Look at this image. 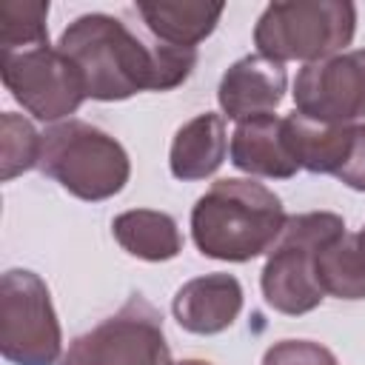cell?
I'll return each instance as SVG.
<instances>
[{
  "label": "cell",
  "instance_id": "6da1fadb",
  "mask_svg": "<svg viewBox=\"0 0 365 365\" xmlns=\"http://www.w3.org/2000/svg\"><path fill=\"white\" fill-rule=\"evenodd\" d=\"M57 48L77 66L86 97L114 103L137 91H171L188 80L197 48L143 43L123 20L91 11L66 26Z\"/></svg>",
  "mask_w": 365,
  "mask_h": 365
},
{
  "label": "cell",
  "instance_id": "7a4b0ae2",
  "mask_svg": "<svg viewBox=\"0 0 365 365\" xmlns=\"http://www.w3.org/2000/svg\"><path fill=\"white\" fill-rule=\"evenodd\" d=\"M285 211L279 197L262 182L217 180L191 208V237L202 257L248 262L268 254L282 234Z\"/></svg>",
  "mask_w": 365,
  "mask_h": 365
},
{
  "label": "cell",
  "instance_id": "3957f363",
  "mask_svg": "<svg viewBox=\"0 0 365 365\" xmlns=\"http://www.w3.org/2000/svg\"><path fill=\"white\" fill-rule=\"evenodd\" d=\"M339 234H345V220L334 211L285 217L282 234L271 245L259 274L262 297L274 311L285 317H302L325 299L317 277V254Z\"/></svg>",
  "mask_w": 365,
  "mask_h": 365
},
{
  "label": "cell",
  "instance_id": "277c9868",
  "mask_svg": "<svg viewBox=\"0 0 365 365\" xmlns=\"http://www.w3.org/2000/svg\"><path fill=\"white\" fill-rule=\"evenodd\" d=\"M37 168L86 202L120 194L131 177L125 148L103 128L83 120H66L46 128Z\"/></svg>",
  "mask_w": 365,
  "mask_h": 365
},
{
  "label": "cell",
  "instance_id": "5b68a950",
  "mask_svg": "<svg viewBox=\"0 0 365 365\" xmlns=\"http://www.w3.org/2000/svg\"><path fill=\"white\" fill-rule=\"evenodd\" d=\"M356 6L351 0H285L271 3L254 26L257 54L277 63H319L351 46Z\"/></svg>",
  "mask_w": 365,
  "mask_h": 365
},
{
  "label": "cell",
  "instance_id": "8992f818",
  "mask_svg": "<svg viewBox=\"0 0 365 365\" xmlns=\"http://www.w3.org/2000/svg\"><path fill=\"white\" fill-rule=\"evenodd\" d=\"M63 331L48 285L29 268H9L0 279V354L11 365H57Z\"/></svg>",
  "mask_w": 365,
  "mask_h": 365
},
{
  "label": "cell",
  "instance_id": "52a82bcc",
  "mask_svg": "<svg viewBox=\"0 0 365 365\" xmlns=\"http://www.w3.org/2000/svg\"><path fill=\"white\" fill-rule=\"evenodd\" d=\"M0 77L6 91L40 123H66L86 100L77 66L54 46L0 51Z\"/></svg>",
  "mask_w": 365,
  "mask_h": 365
},
{
  "label": "cell",
  "instance_id": "ba28073f",
  "mask_svg": "<svg viewBox=\"0 0 365 365\" xmlns=\"http://www.w3.org/2000/svg\"><path fill=\"white\" fill-rule=\"evenodd\" d=\"M57 365H174L160 311L131 297L114 317L77 336Z\"/></svg>",
  "mask_w": 365,
  "mask_h": 365
},
{
  "label": "cell",
  "instance_id": "9c48e42d",
  "mask_svg": "<svg viewBox=\"0 0 365 365\" xmlns=\"http://www.w3.org/2000/svg\"><path fill=\"white\" fill-rule=\"evenodd\" d=\"M291 97L294 111L308 120L356 125L365 120V48L302 66Z\"/></svg>",
  "mask_w": 365,
  "mask_h": 365
},
{
  "label": "cell",
  "instance_id": "30bf717a",
  "mask_svg": "<svg viewBox=\"0 0 365 365\" xmlns=\"http://www.w3.org/2000/svg\"><path fill=\"white\" fill-rule=\"evenodd\" d=\"M285 88L288 77L282 63L262 54H245L225 68L217 88V103L222 108V117L242 123L251 117L274 114V108L285 97Z\"/></svg>",
  "mask_w": 365,
  "mask_h": 365
},
{
  "label": "cell",
  "instance_id": "8fae6325",
  "mask_svg": "<svg viewBox=\"0 0 365 365\" xmlns=\"http://www.w3.org/2000/svg\"><path fill=\"white\" fill-rule=\"evenodd\" d=\"M182 331L211 336L234 325L242 311V285L234 274H202L188 279L171 302Z\"/></svg>",
  "mask_w": 365,
  "mask_h": 365
},
{
  "label": "cell",
  "instance_id": "7c38bea8",
  "mask_svg": "<svg viewBox=\"0 0 365 365\" xmlns=\"http://www.w3.org/2000/svg\"><path fill=\"white\" fill-rule=\"evenodd\" d=\"M228 154L231 163L251 177L291 180L299 171L285 137V117L277 114H262L237 123Z\"/></svg>",
  "mask_w": 365,
  "mask_h": 365
},
{
  "label": "cell",
  "instance_id": "4fadbf2b",
  "mask_svg": "<svg viewBox=\"0 0 365 365\" xmlns=\"http://www.w3.org/2000/svg\"><path fill=\"white\" fill-rule=\"evenodd\" d=\"M225 151H228L225 117L205 111L177 128L168 151V168L182 182L205 180L222 165Z\"/></svg>",
  "mask_w": 365,
  "mask_h": 365
},
{
  "label": "cell",
  "instance_id": "5bb4252c",
  "mask_svg": "<svg viewBox=\"0 0 365 365\" xmlns=\"http://www.w3.org/2000/svg\"><path fill=\"white\" fill-rule=\"evenodd\" d=\"M222 11H225L222 3H202V0L137 3V14L143 17L154 40L177 48H197V43H202L217 29Z\"/></svg>",
  "mask_w": 365,
  "mask_h": 365
},
{
  "label": "cell",
  "instance_id": "9a60e30c",
  "mask_svg": "<svg viewBox=\"0 0 365 365\" xmlns=\"http://www.w3.org/2000/svg\"><path fill=\"white\" fill-rule=\"evenodd\" d=\"M285 137L299 168L311 174H336L348 157L354 125H328L294 111L285 117Z\"/></svg>",
  "mask_w": 365,
  "mask_h": 365
},
{
  "label": "cell",
  "instance_id": "2e32d148",
  "mask_svg": "<svg viewBox=\"0 0 365 365\" xmlns=\"http://www.w3.org/2000/svg\"><path fill=\"white\" fill-rule=\"evenodd\" d=\"M111 234L123 251L148 262H165L182 251V237L174 217L154 208H131L117 214Z\"/></svg>",
  "mask_w": 365,
  "mask_h": 365
},
{
  "label": "cell",
  "instance_id": "e0dca14e",
  "mask_svg": "<svg viewBox=\"0 0 365 365\" xmlns=\"http://www.w3.org/2000/svg\"><path fill=\"white\" fill-rule=\"evenodd\" d=\"M317 277L325 297L365 299V234L345 231L317 254Z\"/></svg>",
  "mask_w": 365,
  "mask_h": 365
},
{
  "label": "cell",
  "instance_id": "ac0fdd59",
  "mask_svg": "<svg viewBox=\"0 0 365 365\" xmlns=\"http://www.w3.org/2000/svg\"><path fill=\"white\" fill-rule=\"evenodd\" d=\"M48 0H0V51L48 43Z\"/></svg>",
  "mask_w": 365,
  "mask_h": 365
},
{
  "label": "cell",
  "instance_id": "d6986e66",
  "mask_svg": "<svg viewBox=\"0 0 365 365\" xmlns=\"http://www.w3.org/2000/svg\"><path fill=\"white\" fill-rule=\"evenodd\" d=\"M40 148L43 134H37V128L26 117L14 111L0 114V177L6 182L34 168L40 163Z\"/></svg>",
  "mask_w": 365,
  "mask_h": 365
},
{
  "label": "cell",
  "instance_id": "ffe728a7",
  "mask_svg": "<svg viewBox=\"0 0 365 365\" xmlns=\"http://www.w3.org/2000/svg\"><path fill=\"white\" fill-rule=\"evenodd\" d=\"M262 365H336V356L311 339H282L265 351Z\"/></svg>",
  "mask_w": 365,
  "mask_h": 365
},
{
  "label": "cell",
  "instance_id": "44dd1931",
  "mask_svg": "<svg viewBox=\"0 0 365 365\" xmlns=\"http://www.w3.org/2000/svg\"><path fill=\"white\" fill-rule=\"evenodd\" d=\"M334 177L339 182H345L348 188H354V191H365V123L362 125H354L348 157H345L342 168Z\"/></svg>",
  "mask_w": 365,
  "mask_h": 365
},
{
  "label": "cell",
  "instance_id": "7402d4cb",
  "mask_svg": "<svg viewBox=\"0 0 365 365\" xmlns=\"http://www.w3.org/2000/svg\"><path fill=\"white\" fill-rule=\"evenodd\" d=\"M174 365H211L205 359H182V362H174Z\"/></svg>",
  "mask_w": 365,
  "mask_h": 365
},
{
  "label": "cell",
  "instance_id": "603a6c76",
  "mask_svg": "<svg viewBox=\"0 0 365 365\" xmlns=\"http://www.w3.org/2000/svg\"><path fill=\"white\" fill-rule=\"evenodd\" d=\"M362 234H365V228H362Z\"/></svg>",
  "mask_w": 365,
  "mask_h": 365
}]
</instances>
